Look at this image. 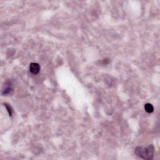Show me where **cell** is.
<instances>
[{"label":"cell","mask_w":160,"mask_h":160,"mask_svg":"<svg viewBox=\"0 0 160 160\" xmlns=\"http://www.w3.org/2000/svg\"><path fill=\"white\" fill-rule=\"evenodd\" d=\"M155 148L153 145L146 147H138L135 150V154L144 159L150 160L153 158Z\"/></svg>","instance_id":"obj_1"},{"label":"cell","mask_w":160,"mask_h":160,"mask_svg":"<svg viewBox=\"0 0 160 160\" xmlns=\"http://www.w3.org/2000/svg\"><path fill=\"white\" fill-rule=\"evenodd\" d=\"M30 70L33 74H38L40 71V66L39 64L35 63H31L30 65Z\"/></svg>","instance_id":"obj_2"},{"label":"cell","mask_w":160,"mask_h":160,"mask_svg":"<svg viewBox=\"0 0 160 160\" xmlns=\"http://www.w3.org/2000/svg\"><path fill=\"white\" fill-rule=\"evenodd\" d=\"M13 92V88L12 85L10 84V83H8V84L6 85V87L5 88V89L3 91L2 94H4V95H7V94H12Z\"/></svg>","instance_id":"obj_3"},{"label":"cell","mask_w":160,"mask_h":160,"mask_svg":"<svg viewBox=\"0 0 160 160\" xmlns=\"http://www.w3.org/2000/svg\"><path fill=\"white\" fill-rule=\"evenodd\" d=\"M145 109L146 111L148 112V113H152L153 110H154V108H153V105L150 103H147L145 105Z\"/></svg>","instance_id":"obj_4"},{"label":"cell","mask_w":160,"mask_h":160,"mask_svg":"<svg viewBox=\"0 0 160 160\" xmlns=\"http://www.w3.org/2000/svg\"><path fill=\"white\" fill-rule=\"evenodd\" d=\"M4 106H6V109H7L8 112L9 116H12V109L11 108L10 106H9L8 105H7V104H4Z\"/></svg>","instance_id":"obj_5"}]
</instances>
